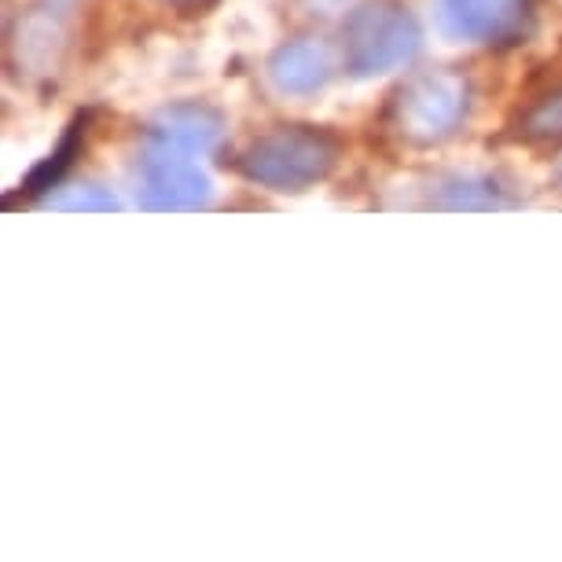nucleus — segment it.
Segmentation results:
<instances>
[{
    "instance_id": "f257e3e1",
    "label": "nucleus",
    "mask_w": 562,
    "mask_h": 562,
    "mask_svg": "<svg viewBox=\"0 0 562 562\" xmlns=\"http://www.w3.org/2000/svg\"><path fill=\"white\" fill-rule=\"evenodd\" d=\"M338 162V140L316 125H283L258 136L236 158L239 173L269 192H305Z\"/></svg>"
},
{
    "instance_id": "f03ea898",
    "label": "nucleus",
    "mask_w": 562,
    "mask_h": 562,
    "mask_svg": "<svg viewBox=\"0 0 562 562\" xmlns=\"http://www.w3.org/2000/svg\"><path fill=\"white\" fill-rule=\"evenodd\" d=\"M471 89L456 70H423L397 85L386 103L383 125L397 144L434 147L460 130Z\"/></svg>"
},
{
    "instance_id": "7ed1b4c3",
    "label": "nucleus",
    "mask_w": 562,
    "mask_h": 562,
    "mask_svg": "<svg viewBox=\"0 0 562 562\" xmlns=\"http://www.w3.org/2000/svg\"><path fill=\"white\" fill-rule=\"evenodd\" d=\"M416 48H419L416 19L401 4H390V0L364 4L346 23V67L357 78L394 70L416 56Z\"/></svg>"
},
{
    "instance_id": "20e7f679",
    "label": "nucleus",
    "mask_w": 562,
    "mask_h": 562,
    "mask_svg": "<svg viewBox=\"0 0 562 562\" xmlns=\"http://www.w3.org/2000/svg\"><path fill=\"white\" fill-rule=\"evenodd\" d=\"M192 151L158 140L144 158V203L155 210H199L210 203V180Z\"/></svg>"
},
{
    "instance_id": "39448f33",
    "label": "nucleus",
    "mask_w": 562,
    "mask_h": 562,
    "mask_svg": "<svg viewBox=\"0 0 562 562\" xmlns=\"http://www.w3.org/2000/svg\"><path fill=\"white\" fill-rule=\"evenodd\" d=\"M441 19L474 45H515L529 26V0H441Z\"/></svg>"
},
{
    "instance_id": "423d86ee",
    "label": "nucleus",
    "mask_w": 562,
    "mask_h": 562,
    "mask_svg": "<svg viewBox=\"0 0 562 562\" xmlns=\"http://www.w3.org/2000/svg\"><path fill=\"white\" fill-rule=\"evenodd\" d=\"M272 81L280 85L283 92H316L321 85L331 78V56L321 41H291L272 56Z\"/></svg>"
},
{
    "instance_id": "0eeeda50",
    "label": "nucleus",
    "mask_w": 562,
    "mask_h": 562,
    "mask_svg": "<svg viewBox=\"0 0 562 562\" xmlns=\"http://www.w3.org/2000/svg\"><path fill=\"white\" fill-rule=\"evenodd\" d=\"M155 140L184 147V151H206L217 140V119L195 108H177L169 111L162 125L155 130Z\"/></svg>"
},
{
    "instance_id": "6e6552de",
    "label": "nucleus",
    "mask_w": 562,
    "mask_h": 562,
    "mask_svg": "<svg viewBox=\"0 0 562 562\" xmlns=\"http://www.w3.org/2000/svg\"><path fill=\"white\" fill-rule=\"evenodd\" d=\"M515 133L526 144H562V85H555L544 97H537L518 114Z\"/></svg>"
},
{
    "instance_id": "1a4fd4ad",
    "label": "nucleus",
    "mask_w": 562,
    "mask_h": 562,
    "mask_svg": "<svg viewBox=\"0 0 562 562\" xmlns=\"http://www.w3.org/2000/svg\"><path fill=\"white\" fill-rule=\"evenodd\" d=\"M78 140H81V122H74V125H70V133H67V140H63V144H59V151L52 155V162H45L34 177L26 180V195H37V192H45V188L56 184L63 169L70 166V155H78Z\"/></svg>"
},
{
    "instance_id": "9d476101",
    "label": "nucleus",
    "mask_w": 562,
    "mask_h": 562,
    "mask_svg": "<svg viewBox=\"0 0 562 562\" xmlns=\"http://www.w3.org/2000/svg\"><path fill=\"white\" fill-rule=\"evenodd\" d=\"M59 210H119V203H114L111 195H103L100 188H81L78 195L70 199H56Z\"/></svg>"
}]
</instances>
